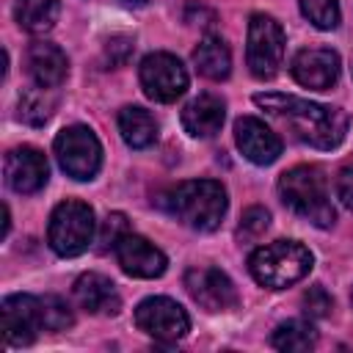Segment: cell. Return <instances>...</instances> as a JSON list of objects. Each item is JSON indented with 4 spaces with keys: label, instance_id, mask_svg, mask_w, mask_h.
<instances>
[{
    "label": "cell",
    "instance_id": "8",
    "mask_svg": "<svg viewBox=\"0 0 353 353\" xmlns=\"http://www.w3.org/2000/svg\"><path fill=\"white\" fill-rule=\"evenodd\" d=\"M141 88L154 102H176L188 91V72L171 52H149L138 69Z\"/></svg>",
    "mask_w": 353,
    "mask_h": 353
},
{
    "label": "cell",
    "instance_id": "16",
    "mask_svg": "<svg viewBox=\"0 0 353 353\" xmlns=\"http://www.w3.org/2000/svg\"><path fill=\"white\" fill-rule=\"evenodd\" d=\"M25 63H28V74L41 88H58L69 72V61L63 50L50 41H33L25 52Z\"/></svg>",
    "mask_w": 353,
    "mask_h": 353
},
{
    "label": "cell",
    "instance_id": "9",
    "mask_svg": "<svg viewBox=\"0 0 353 353\" xmlns=\"http://www.w3.org/2000/svg\"><path fill=\"white\" fill-rule=\"evenodd\" d=\"M135 325L157 342H176L190 331V317L176 301L154 295L135 306Z\"/></svg>",
    "mask_w": 353,
    "mask_h": 353
},
{
    "label": "cell",
    "instance_id": "20",
    "mask_svg": "<svg viewBox=\"0 0 353 353\" xmlns=\"http://www.w3.org/2000/svg\"><path fill=\"white\" fill-rule=\"evenodd\" d=\"M119 132H121L127 146L146 149L157 138V121L149 110H143L138 105H127L119 110Z\"/></svg>",
    "mask_w": 353,
    "mask_h": 353
},
{
    "label": "cell",
    "instance_id": "4",
    "mask_svg": "<svg viewBox=\"0 0 353 353\" xmlns=\"http://www.w3.org/2000/svg\"><path fill=\"white\" fill-rule=\"evenodd\" d=\"M279 196L281 201L309 223L325 229L334 223L336 212L331 207L325 179L314 165H295L279 176Z\"/></svg>",
    "mask_w": 353,
    "mask_h": 353
},
{
    "label": "cell",
    "instance_id": "15",
    "mask_svg": "<svg viewBox=\"0 0 353 353\" xmlns=\"http://www.w3.org/2000/svg\"><path fill=\"white\" fill-rule=\"evenodd\" d=\"M234 143L254 165H270L281 154V138L254 116H243L234 121Z\"/></svg>",
    "mask_w": 353,
    "mask_h": 353
},
{
    "label": "cell",
    "instance_id": "7",
    "mask_svg": "<svg viewBox=\"0 0 353 353\" xmlns=\"http://www.w3.org/2000/svg\"><path fill=\"white\" fill-rule=\"evenodd\" d=\"M52 149H55L58 165L72 179H80V182L94 179L102 165V143L94 135V130H88L83 124H72V127L61 130L55 135Z\"/></svg>",
    "mask_w": 353,
    "mask_h": 353
},
{
    "label": "cell",
    "instance_id": "28",
    "mask_svg": "<svg viewBox=\"0 0 353 353\" xmlns=\"http://www.w3.org/2000/svg\"><path fill=\"white\" fill-rule=\"evenodd\" d=\"M303 312L309 314V317H325L328 312H331V295L320 287V284H314V287H309L306 292H303Z\"/></svg>",
    "mask_w": 353,
    "mask_h": 353
},
{
    "label": "cell",
    "instance_id": "23",
    "mask_svg": "<svg viewBox=\"0 0 353 353\" xmlns=\"http://www.w3.org/2000/svg\"><path fill=\"white\" fill-rule=\"evenodd\" d=\"M270 345L276 350H312L317 345V331L309 320H287L276 325Z\"/></svg>",
    "mask_w": 353,
    "mask_h": 353
},
{
    "label": "cell",
    "instance_id": "22",
    "mask_svg": "<svg viewBox=\"0 0 353 353\" xmlns=\"http://www.w3.org/2000/svg\"><path fill=\"white\" fill-rule=\"evenodd\" d=\"M52 88H25L19 94V105H17V116L19 121L25 124H33V127H41L44 121H50L52 110H55V97L50 94Z\"/></svg>",
    "mask_w": 353,
    "mask_h": 353
},
{
    "label": "cell",
    "instance_id": "11",
    "mask_svg": "<svg viewBox=\"0 0 353 353\" xmlns=\"http://www.w3.org/2000/svg\"><path fill=\"white\" fill-rule=\"evenodd\" d=\"M185 290L207 312H229L237 306V290L218 268H190L185 273Z\"/></svg>",
    "mask_w": 353,
    "mask_h": 353
},
{
    "label": "cell",
    "instance_id": "2",
    "mask_svg": "<svg viewBox=\"0 0 353 353\" xmlns=\"http://www.w3.org/2000/svg\"><path fill=\"white\" fill-rule=\"evenodd\" d=\"M229 199L221 182L215 179H190L176 185L168 193V210L176 215L185 226L196 232H212L221 226L226 215Z\"/></svg>",
    "mask_w": 353,
    "mask_h": 353
},
{
    "label": "cell",
    "instance_id": "1",
    "mask_svg": "<svg viewBox=\"0 0 353 353\" xmlns=\"http://www.w3.org/2000/svg\"><path fill=\"white\" fill-rule=\"evenodd\" d=\"M254 102L273 119L284 121L292 135L314 149H336L347 135V113L331 105H317L292 94H256Z\"/></svg>",
    "mask_w": 353,
    "mask_h": 353
},
{
    "label": "cell",
    "instance_id": "29",
    "mask_svg": "<svg viewBox=\"0 0 353 353\" xmlns=\"http://www.w3.org/2000/svg\"><path fill=\"white\" fill-rule=\"evenodd\" d=\"M336 199L347 210H353V165H347L336 174Z\"/></svg>",
    "mask_w": 353,
    "mask_h": 353
},
{
    "label": "cell",
    "instance_id": "17",
    "mask_svg": "<svg viewBox=\"0 0 353 353\" xmlns=\"http://www.w3.org/2000/svg\"><path fill=\"white\" fill-rule=\"evenodd\" d=\"M226 119V105L215 94H199L182 108V127L190 138H212L221 132Z\"/></svg>",
    "mask_w": 353,
    "mask_h": 353
},
{
    "label": "cell",
    "instance_id": "5",
    "mask_svg": "<svg viewBox=\"0 0 353 353\" xmlns=\"http://www.w3.org/2000/svg\"><path fill=\"white\" fill-rule=\"evenodd\" d=\"M97 234L94 210L85 201H61L47 223V243L58 256H77L83 254Z\"/></svg>",
    "mask_w": 353,
    "mask_h": 353
},
{
    "label": "cell",
    "instance_id": "19",
    "mask_svg": "<svg viewBox=\"0 0 353 353\" xmlns=\"http://www.w3.org/2000/svg\"><path fill=\"white\" fill-rule=\"evenodd\" d=\"M193 63L207 80H226L232 72V52L221 36H204L193 50Z\"/></svg>",
    "mask_w": 353,
    "mask_h": 353
},
{
    "label": "cell",
    "instance_id": "13",
    "mask_svg": "<svg viewBox=\"0 0 353 353\" xmlns=\"http://www.w3.org/2000/svg\"><path fill=\"white\" fill-rule=\"evenodd\" d=\"M290 72L303 88L325 91L339 80V55L328 47H306L295 52Z\"/></svg>",
    "mask_w": 353,
    "mask_h": 353
},
{
    "label": "cell",
    "instance_id": "25",
    "mask_svg": "<svg viewBox=\"0 0 353 353\" xmlns=\"http://www.w3.org/2000/svg\"><path fill=\"white\" fill-rule=\"evenodd\" d=\"M41 317H44V331H66L74 323L72 309L61 295L41 298Z\"/></svg>",
    "mask_w": 353,
    "mask_h": 353
},
{
    "label": "cell",
    "instance_id": "30",
    "mask_svg": "<svg viewBox=\"0 0 353 353\" xmlns=\"http://www.w3.org/2000/svg\"><path fill=\"white\" fill-rule=\"evenodd\" d=\"M124 3H135V6H141V3H146V0H124Z\"/></svg>",
    "mask_w": 353,
    "mask_h": 353
},
{
    "label": "cell",
    "instance_id": "27",
    "mask_svg": "<svg viewBox=\"0 0 353 353\" xmlns=\"http://www.w3.org/2000/svg\"><path fill=\"white\" fill-rule=\"evenodd\" d=\"M127 232H130V226H127L124 212H110V215L105 218L102 229H99V251H110V248H116V243H119Z\"/></svg>",
    "mask_w": 353,
    "mask_h": 353
},
{
    "label": "cell",
    "instance_id": "26",
    "mask_svg": "<svg viewBox=\"0 0 353 353\" xmlns=\"http://www.w3.org/2000/svg\"><path fill=\"white\" fill-rule=\"evenodd\" d=\"M270 226V212L265 207H248L240 218V226H237V237L243 243H251V240H259Z\"/></svg>",
    "mask_w": 353,
    "mask_h": 353
},
{
    "label": "cell",
    "instance_id": "24",
    "mask_svg": "<svg viewBox=\"0 0 353 353\" xmlns=\"http://www.w3.org/2000/svg\"><path fill=\"white\" fill-rule=\"evenodd\" d=\"M301 14L320 30H334L339 25V3L336 0H298Z\"/></svg>",
    "mask_w": 353,
    "mask_h": 353
},
{
    "label": "cell",
    "instance_id": "21",
    "mask_svg": "<svg viewBox=\"0 0 353 353\" xmlns=\"http://www.w3.org/2000/svg\"><path fill=\"white\" fill-rule=\"evenodd\" d=\"M61 14V0H17L14 19L28 33H47L55 28Z\"/></svg>",
    "mask_w": 353,
    "mask_h": 353
},
{
    "label": "cell",
    "instance_id": "18",
    "mask_svg": "<svg viewBox=\"0 0 353 353\" xmlns=\"http://www.w3.org/2000/svg\"><path fill=\"white\" fill-rule=\"evenodd\" d=\"M72 292H74V303L88 314H116L121 306L116 284L102 273H83L74 281Z\"/></svg>",
    "mask_w": 353,
    "mask_h": 353
},
{
    "label": "cell",
    "instance_id": "14",
    "mask_svg": "<svg viewBox=\"0 0 353 353\" xmlns=\"http://www.w3.org/2000/svg\"><path fill=\"white\" fill-rule=\"evenodd\" d=\"M6 182L17 193H39L47 185L50 165L36 146H17L6 154Z\"/></svg>",
    "mask_w": 353,
    "mask_h": 353
},
{
    "label": "cell",
    "instance_id": "3",
    "mask_svg": "<svg viewBox=\"0 0 353 353\" xmlns=\"http://www.w3.org/2000/svg\"><path fill=\"white\" fill-rule=\"evenodd\" d=\"M312 251L301 245L298 240H276L268 245H259L248 256V270L256 284L268 290H284L312 270Z\"/></svg>",
    "mask_w": 353,
    "mask_h": 353
},
{
    "label": "cell",
    "instance_id": "12",
    "mask_svg": "<svg viewBox=\"0 0 353 353\" xmlns=\"http://www.w3.org/2000/svg\"><path fill=\"white\" fill-rule=\"evenodd\" d=\"M113 254H116V262L121 265V270L127 276H135V279H157L168 268L165 254L154 243H149L146 237H141V234H130L127 232L116 243Z\"/></svg>",
    "mask_w": 353,
    "mask_h": 353
},
{
    "label": "cell",
    "instance_id": "10",
    "mask_svg": "<svg viewBox=\"0 0 353 353\" xmlns=\"http://www.w3.org/2000/svg\"><path fill=\"white\" fill-rule=\"evenodd\" d=\"M0 320H3V339L6 345H30L39 331H44V317H41V298L36 295H8L0 306Z\"/></svg>",
    "mask_w": 353,
    "mask_h": 353
},
{
    "label": "cell",
    "instance_id": "6",
    "mask_svg": "<svg viewBox=\"0 0 353 353\" xmlns=\"http://www.w3.org/2000/svg\"><path fill=\"white\" fill-rule=\"evenodd\" d=\"M245 63L256 80H270L284 63V30L270 14H251Z\"/></svg>",
    "mask_w": 353,
    "mask_h": 353
}]
</instances>
